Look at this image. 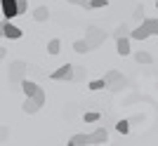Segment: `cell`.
I'll return each mask as SVG.
<instances>
[{
    "label": "cell",
    "instance_id": "obj_27",
    "mask_svg": "<svg viewBox=\"0 0 158 146\" xmlns=\"http://www.w3.org/2000/svg\"><path fill=\"white\" fill-rule=\"evenodd\" d=\"M7 137H10V130H7L5 125H0V144H2V141H5Z\"/></svg>",
    "mask_w": 158,
    "mask_h": 146
},
{
    "label": "cell",
    "instance_id": "obj_10",
    "mask_svg": "<svg viewBox=\"0 0 158 146\" xmlns=\"http://www.w3.org/2000/svg\"><path fill=\"white\" fill-rule=\"evenodd\" d=\"M21 111H24V113H38L40 111V104L33 99V97H26L24 104H21Z\"/></svg>",
    "mask_w": 158,
    "mask_h": 146
},
{
    "label": "cell",
    "instance_id": "obj_31",
    "mask_svg": "<svg viewBox=\"0 0 158 146\" xmlns=\"http://www.w3.org/2000/svg\"><path fill=\"white\" fill-rule=\"evenodd\" d=\"M156 10H158V0H156Z\"/></svg>",
    "mask_w": 158,
    "mask_h": 146
},
{
    "label": "cell",
    "instance_id": "obj_28",
    "mask_svg": "<svg viewBox=\"0 0 158 146\" xmlns=\"http://www.w3.org/2000/svg\"><path fill=\"white\" fill-rule=\"evenodd\" d=\"M69 2H71V5H80V7H87V2H90V0H69Z\"/></svg>",
    "mask_w": 158,
    "mask_h": 146
},
{
    "label": "cell",
    "instance_id": "obj_1",
    "mask_svg": "<svg viewBox=\"0 0 158 146\" xmlns=\"http://www.w3.org/2000/svg\"><path fill=\"white\" fill-rule=\"evenodd\" d=\"M28 73V64L21 59H14L10 61V68H7V80H10V85H21V80L26 78Z\"/></svg>",
    "mask_w": 158,
    "mask_h": 146
},
{
    "label": "cell",
    "instance_id": "obj_12",
    "mask_svg": "<svg viewBox=\"0 0 158 146\" xmlns=\"http://www.w3.org/2000/svg\"><path fill=\"white\" fill-rule=\"evenodd\" d=\"M33 19H35V21H47V19H50V10H47L45 5L35 7V12H33Z\"/></svg>",
    "mask_w": 158,
    "mask_h": 146
},
{
    "label": "cell",
    "instance_id": "obj_18",
    "mask_svg": "<svg viewBox=\"0 0 158 146\" xmlns=\"http://www.w3.org/2000/svg\"><path fill=\"white\" fill-rule=\"evenodd\" d=\"M142 24L151 31V35H158V19H144Z\"/></svg>",
    "mask_w": 158,
    "mask_h": 146
},
{
    "label": "cell",
    "instance_id": "obj_14",
    "mask_svg": "<svg viewBox=\"0 0 158 146\" xmlns=\"http://www.w3.org/2000/svg\"><path fill=\"white\" fill-rule=\"evenodd\" d=\"M87 75V68L85 66H73V83H83Z\"/></svg>",
    "mask_w": 158,
    "mask_h": 146
},
{
    "label": "cell",
    "instance_id": "obj_30",
    "mask_svg": "<svg viewBox=\"0 0 158 146\" xmlns=\"http://www.w3.org/2000/svg\"><path fill=\"white\" fill-rule=\"evenodd\" d=\"M5 54H7V50H5V47H0V61L5 59Z\"/></svg>",
    "mask_w": 158,
    "mask_h": 146
},
{
    "label": "cell",
    "instance_id": "obj_8",
    "mask_svg": "<svg viewBox=\"0 0 158 146\" xmlns=\"http://www.w3.org/2000/svg\"><path fill=\"white\" fill-rule=\"evenodd\" d=\"M109 139V132H106L104 127H97L92 134H90V144H104Z\"/></svg>",
    "mask_w": 158,
    "mask_h": 146
},
{
    "label": "cell",
    "instance_id": "obj_2",
    "mask_svg": "<svg viewBox=\"0 0 158 146\" xmlns=\"http://www.w3.org/2000/svg\"><path fill=\"white\" fill-rule=\"evenodd\" d=\"M85 40L90 43V47L94 50V47H99V45H104V43H106V33L102 31V28H97V26H90L85 31Z\"/></svg>",
    "mask_w": 158,
    "mask_h": 146
},
{
    "label": "cell",
    "instance_id": "obj_24",
    "mask_svg": "<svg viewBox=\"0 0 158 146\" xmlns=\"http://www.w3.org/2000/svg\"><path fill=\"white\" fill-rule=\"evenodd\" d=\"M99 118H102V116H99L97 111H87L85 113V123H97Z\"/></svg>",
    "mask_w": 158,
    "mask_h": 146
},
{
    "label": "cell",
    "instance_id": "obj_20",
    "mask_svg": "<svg viewBox=\"0 0 158 146\" xmlns=\"http://www.w3.org/2000/svg\"><path fill=\"white\" fill-rule=\"evenodd\" d=\"M59 47H61V43L54 38V40H50V43H47V52H50V54H59Z\"/></svg>",
    "mask_w": 158,
    "mask_h": 146
},
{
    "label": "cell",
    "instance_id": "obj_6",
    "mask_svg": "<svg viewBox=\"0 0 158 146\" xmlns=\"http://www.w3.org/2000/svg\"><path fill=\"white\" fill-rule=\"evenodd\" d=\"M5 38H10V40L21 38V28L14 26V24H10V19H5Z\"/></svg>",
    "mask_w": 158,
    "mask_h": 146
},
{
    "label": "cell",
    "instance_id": "obj_17",
    "mask_svg": "<svg viewBox=\"0 0 158 146\" xmlns=\"http://www.w3.org/2000/svg\"><path fill=\"white\" fill-rule=\"evenodd\" d=\"M135 59H137V64H151L153 57L149 52H135Z\"/></svg>",
    "mask_w": 158,
    "mask_h": 146
},
{
    "label": "cell",
    "instance_id": "obj_19",
    "mask_svg": "<svg viewBox=\"0 0 158 146\" xmlns=\"http://www.w3.org/2000/svg\"><path fill=\"white\" fill-rule=\"evenodd\" d=\"M106 5H109V0H90L85 10H102V7H106Z\"/></svg>",
    "mask_w": 158,
    "mask_h": 146
},
{
    "label": "cell",
    "instance_id": "obj_22",
    "mask_svg": "<svg viewBox=\"0 0 158 146\" xmlns=\"http://www.w3.org/2000/svg\"><path fill=\"white\" fill-rule=\"evenodd\" d=\"M116 130H118L120 134H127L130 132V123H127V120H118V123H116Z\"/></svg>",
    "mask_w": 158,
    "mask_h": 146
},
{
    "label": "cell",
    "instance_id": "obj_7",
    "mask_svg": "<svg viewBox=\"0 0 158 146\" xmlns=\"http://www.w3.org/2000/svg\"><path fill=\"white\" fill-rule=\"evenodd\" d=\"M21 92H24V97H33V94L38 92V85L33 83V80H28V78H24L21 80V87H19Z\"/></svg>",
    "mask_w": 158,
    "mask_h": 146
},
{
    "label": "cell",
    "instance_id": "obj_4",
    "mask_svg": "<svg viewBox=\"0 0 158 146\" xmlns=\"http://www.w3.org/2000/svg\"><path fill=\"white\" fill-rule=\"evenodd\" d=\"M50 78L52 80H73V66L71 64H64V66H59Z\"/></svg>",
    "mask_w": 158,
    "mask_h": 146
},
{
    "label": "cell",
    "instance_id": "obj_13",
    "mask_svg": "<svg viewBox=\"0 0 158 146\" xmlns=\"http://www.w3.org/2000/svg\"><path fill=\"white\" fill-rule=\"evenodd\" d=\"M71 146H83V144H90V134H73L69 139Z\"/></svg>",
    "mask_w": 158,
    "mask_h": 146
},
{
    "label": "cell",
    "instance_id": "obj_23",
    "mask_svg": "<svg viewBox=\"0 0 158 146\" xmlns=\"http://www.w3.org/2000/svg\"><path fill=\"white\" fill-rule=\"evenodd\" d=\"M127 33H130V28L123 24V26H118L116 31H113V38H123V35H127Z\"/></svg>",
    "mask_w": 158,
    "mask_h": 146
},
{
    "label": "cell",
    "instance_id": "obj_11",
    "mask_svg": "<svg viewBox=\"0 0 158 146\" xmlns=\"http://www.w3.org/2000/svg\"><path fill=\"white\" fill-rule=\"evenodd\" d=\"M123 87H127V80L123 78V75H116V78L109 83V87H106V90H111V92H120Z\"/></svg>",
    "mask_w": 158,
    "mask_h": 146
},
{
    "label": "cell",
    "instance_id": "obj_25",
    "mask_svg": "<svg viewBox=\"0 0 158 146\" xmlns=\"http://www.w3.org/2000/svg\"><path fill=\"white\" fill-rule=\"evenodd\" d=\"M132 17H135L137 21H144V7H142V5H139V7H135V12H132Z\"/></svg>",
    "mask_w": 158,
    "mask_h": 146
},
{
    "label": "cell",
    "instance_id": "obj_15",
    "mask_svg": "<svg viewBox=\"0 0 158 146\" xmlns=\"http://www.w3.org/2000/svg\"><path fill=\"white\" fill-rule=\"evenodd\" d=\"M73 50H76L78 54H85V52H90L92 47H90V43H87V40H76V43H73Z\"/></svg>",
    "mask_w": 158,
    "mask_h": 146
},
{
    "label": "cell",
    "instance_id": "obj_9",
    "mask_svg": "<svg viewBox=\"0 0 158 146\" xmlns=\"http://www.w3.org/2000/svg\"><path fill=\"white\" fill-rule=\"evenodd\" d=\"M149 35H151V31H149L144 24H139L135 31H130V38H132V40H146Z\"/></svg>",
    "mask_w": 158,
    "mask_h": 146
},
{
    "label": "cell",
    "instance_id": "obj_26",
    "mask_svg": "<svg viewBox=\"0 0 158 146\" xmlns=\"http://www.w3.org/2000/svg\"><path fill=\"white\" fill-rule=\"evenodd\" d=\"M17 7H19V14H24L28 10V0H17Z\"/></svg>",
    "mask_w": 158,
    "mask_h": 146
},
{
    "label": "cell",
    "instance_id": "obj_5",
    "mask_svg": "<svg viewBox=\"0 0 158 146\" xmlns=\"http://www.w3.org/2000/svg\"><path fill=\"white\" fill-rule=\"evenodd\" d=\"M116 52H118L120 57L130 54V38H127V35H123V38H116Z\"/></svg>",
    "mask_w": 158,
    "mask_h": 146
},
{
    "label": "cell",
    "instance_id": "obj_29",
    "mask_svg": "<svg viewBox=\"0 0 158 146\" xmlns=\"http://www.w3.org/2000/svg\"><path fill=\"white\" fill-rule=\"evenodd\" d=\"M0 38H5V19L0 21Z\"/></svg>",
    "mask_w": 158,
    "mask_h": 146
},
{
    "label": "cell",
    "instance_id": "obj_21",
    "mask_svg": "<svg viewBox=\"0 0 158 146\" xmlns=\"http://www.w3.org/2000/svg\"><path fill=\"white\" fill-rule=\"evenodd\" d=\"M33 99L38 101L40 106H45V99H47V94H45V90H43V87H38V92L33 94Z\"/></svg>",
    "mask_w": 158,
    "mask_h": 146
},
{
    "label": "cell",
    "instance_id": "obj_3",
    "mask_svg": "<svg viewBox=\"0 0 158 146\" xmlns=\"http://www.w3.org/2000/svg\"><path fill=\"white\" fill-rule=\"evenodd\" d=\"M0 12L5 19H12V17H19V7H17V0H0Z\"/></svg>",
    "mask_w": 158,
    "mask_h": 146
},
{
    "label": "cell",
    "instance_id": "obj_16",
    "mask_svg": "<svg viewBox=\"0 0 158 146\" xmlns=\"http://www.w3.org/2000/svg\"><path fill=\"white\" fill-rule=\"evenodd\" d=\"M90 90L92 92H97V90H104V87H109V83H106V78H99V80H90Z\"/></svg>",
    "mask_w": 158,
    "mask_h": 146
}]
</instances>
